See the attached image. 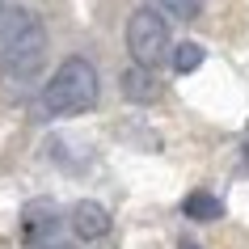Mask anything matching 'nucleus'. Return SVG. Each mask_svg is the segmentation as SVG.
<instances>
[{
	"instance_id": "1",
	"label": "nucleus",
	"mask_w": 249,
	"mask_h": 249,
	"mask_svg": "<svg viewBox=\"0 0 249 249\" xmlns=\"http://www.w3.org/2000/svg\"><path fill=\"white\" fill-rule=\"evenodd\" d=\"M47 59V30L30 9H9L0 17V64L17 80L34 76Z\"/></svg>"
},
{
	"instance_id": "2",
	"label": "nucleus",
	"mask_w": 249,
	"mask_h": 249,
	"mask_svg": "<svg viewBox=\"0 0 249 249\" xmlns=\"http://www.w3.org/2000/svg\"><path fill=\"white\" fill-rule=\"evenodd\" d=\"M97 93H102L97 68H93L89 59L72 55V59H64V64L55 68V76L47 80L42 106H47V114H55V118H72V114L93 110V106H97Z\"/></svg>"
},
{
	"instance_id": "3",
	"label": "nucleus",
	"mask_w": 249,
	"mask_h": 249,
	"mask_svg": "<svg viewBox=\"0 0 249 249\" xmlns=\"http://www.w3.org/2000/svg\"><path fill=\"white\" fill-rule=\"evenodd\" d=\"M127 51H131V59L140 68H152L157 72L173 51L165 13H157V9H135L131 21H127Z\"/></svg>"
},
{
	"instance_id": "4",
	"label": "nucleus",
	"mask_w": 249,
	"mask_h": 249,
	"mask_svg": "<svg viewBox=\"0 0 249 249\" xmlns=\"http://www.w3.org/2000/svg\"><path fill=\"white\" fill-rule=\"evenodd\" d=\"M68 228L76 241H102L110 232V211L102 203H93V198H80L76 207L68 211Z\"/></svg>"
},
{
	"instance_id": "5",
	"label": "nucleus",
	"mask_w": 249,
	"mask_h": 249,
	"mask_svg": "<svg viewBox=\"0 0 249 249\" xmlns=\"http://www.w3.org/2000/svg\"><path fill=\"white\" fill-rule=\"evenodd\" d=\"M123 93L131 97V102H140V106H148V102H157L160 97V80H157V72L152 68H127L123 72Z\"/></svg>"
},
{
	"instance_id": "6",
	"label": "nucleus",
	"mask_w": 249,
	"mask_h": 249,
	"mask_svg": "<svg viewBox=\"0 0 249 249\" xmlns=\"http://www.w3.org/2000/svg\"><path fill=\"white\" fill-rule=\"evenodd\" d=\"M182 211L190 215V220H220V198L215 195H207V190H195V195H186V203H182Z\"/></svg>"
},
{
	"instance_id": "7",
	"label": "nucleus",
	"mask_w": 249,
	"mask_h": 249,
	"mask_svg": "<svg viewBox=\"0 0 249 249\" xmlns=\"http://www.w3.org/2000/svg\"><path fill=\"white\" fill-rule=\"evenodd\" d=\"M169 59H173V72H195L198 64H203V47H198V42H178V47H173L169 51Z\"/></svg>"
},
{
	"instance_id": "8",
	"label": "nucleus",
	"mask_w": 249,
	"mask_h": 249,
	"mask_svg": "<svg viewBox=\"0 0 249 249\" xmlns=\"http://www.w3.org/2000/svg\"><path fill=\"white\" fill-rule=\"evenodd\" d=\"M198 9H203V0H157V13H169L178 21H195Z\"/></svg>"
},
{
	"instance_id": "9",
	"label": "nucleus",
	"mask_w": 249,
	"mask_h": 249,
	"mask_svg": "<svg viewBox=\"0 0 249 249\" xmlns=\"http://www.w3.org/2000/svg\"><path fill=\"white\" fill-rule=\"evenodd\" d=\"M182 249H198V245H195V241H182Z\"/></svg>"
}]
</instances>
